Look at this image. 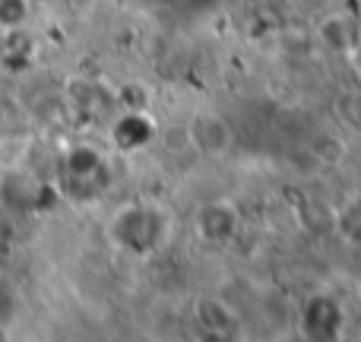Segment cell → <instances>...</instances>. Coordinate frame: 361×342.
Listing matches in <instances>:
<instances>
[{
  "label": "cell",
  "instance_id": "5b68a950",
  "mask_svg": "<svg viewBox=\"0 0 361 342\" xmlns=\"http://www.w3.org/2000/svg\"><path fill=\"white\" fill-rule=\"evenodd\" d=\"M358 295H361V276H358Z\"/></svg>",
  "mask_w": 361,
  "mask_h": 342
},
{
  "label": "cell",
  "instance_id": "6da1fadb",
  "mask_svg": "<svg viewBox=\"0 0 361 342\" xmlns=\"http://www.w3.org/2000/svg\"><path fill=\"white\" fill-rule=\"evenodd\" d=\"M184 137L187 146H193L206 159H222L235 143V130L219 111H197L187 121Z\"/></svg>",
  "mask_w": 361,
  "mask_h": 342
},
{
  "label": "cell",
  "instance_id": "7a4b0ae2",
  "mask_svg": "<svg viewBox=\"0 0 361 342\" xmlns=\"http://www.w3.org/2000/svg\"><path fill=\"white\" fill-rule=\"evenodd\" d=\"M200 235L212 244H222L228 241L231 235L238 231V212L231 209V203L225 200H216V203H206L200 209Z\"/></svg>",
  "mask_w": 361,
  "mask_h": 342
},
{
  "label": "cell",
  "instance_id": "3957f363",
  "mask_svg": "<svg viewBox=\"0 0 361 342\" xmlns=\"http://www.w3.org/2000/svg\"><path fill=\"white\" fill-rule=\"evenodd\" d=\"M317 38L330 54H349L355 48V23L349 13H326L317 23Z\"/></svg>",
  "mask_w": 361,
  "mask_h": 342
},
{
  "label": "cell",
  "instance_id": "277c9868",
  "mask_svg": "<svg viewBox=\"0 0 361 342\" xmlns=\"http://www.w3.org/2000/svg\"><path fill=\"white\" fill-rule=\"evenodd\" d=\"M29 0H0V29L4 32H16L29 23Z\"/></svg>",
  "mask_w": 361,
  "mask_h": 342
}]
</instances>
